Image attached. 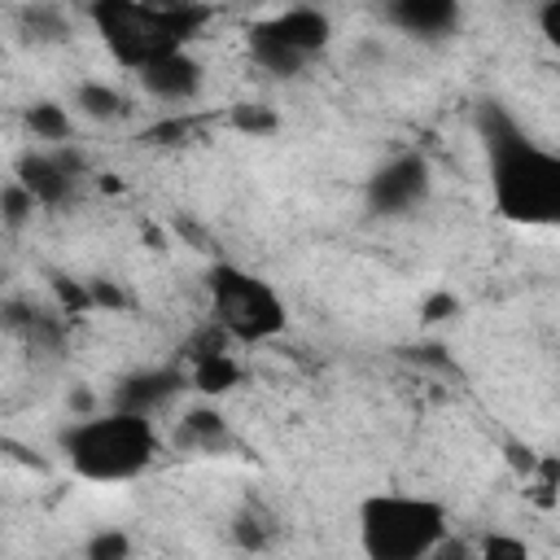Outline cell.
Masks as SVG:
<instances>
[{
  "label": "cell",
  "instance_id": "obj_1",
  "mask_svg": "<svg viewBox=\"0 0 560 560\" xmlns=\"http://www.w3.org/2000/svg\"><path fill=\"white\" fill-rule=\"evenodd\" d=\"M494 210L525 228H560V153L525 140L503 114H486Z\"/></svg>",
  "mask_w": 560,
  "mask_h": 560
},
{
  "label": "cell",
  "instance_id": "obj_2",
  "mask_svg": "<svg viewBox=\"0 0 560 560\" xmlns=\"http://www.w3.org/2000/svg\"><path fill=\"white\" fill-rule=\"evenodd\" d=\"M88 18L109 48V57L127 70H140L188 39L210 22V4L201 0H92Z\"/></svg>",
  "mask_w": 560,
  "mask_h": 560
},
{
  "label": "cell",
  "instance_id": "obj_3",
  "mask_svg": "<svg viewBox=\"0 0 560 560\" xmlns=\"http://www.w3.org/2000/svg\"><path fill=\"white\" fill-rule=\"evenodd\" d=\"M61 451H66L70 468L83 481L114 486V481L140 477L153 464V455H158V429H153V420L144 411L114 407V411L74 420L61 433Z\"/></svg>",
  "mask_w": 560,
  "mask_h": 560
},
{
  "label": "cell",
  "instance_id": "obj_4",
  "mask_svg": "<svg viewBox=\"0 0 560 560\" xmlns=\"http://www.w3.org/2000/svg\"><path fill=\"white\" fill-rule=\"evenodd\" d=\"M446 512L420 494H368L359 503V542L372 560H420L438 551Z\"/></svg>",
  "mask_w": 560,
  "mask_h": 560
},
{
  "label": "cell",
  "instance_id": "obj_5",
  "mask_svg": "<svg viewBox=\"0 0 560 560\" xmlns=\"http://www.w3.org/2000/svg\"><path fill=\"white\" fill-rule=\"evenodd\" d=\"M206 289H210V311H214V324L223 328L228 341H271L280 328H284V302L280 293L245 271V267H232V262H214L206 271Z\"/></svg>",
  "mask_w": 560,
  "mask_h": 560
},
{
  "label": "cell",
  "instance_id": "obj_6",
  "mask_svg": "<svg viewBox=\"0 0 560 560\" xmlns=\"http://www.w3.org/2000/svg\"><path fill=\"white\" fill-rule=\"evenodd\" d=\"M332 39V22L324 9L315 4H293L276 18H262L249 26L245 35V48H249V61L262 66L267 74H280V79H293L315 52H324Z\"/></svg>",
  "mask_w": 560,
  "mask_h": 560
},
{
  "label": "cell",
  "instance_id": "obj_7",
  "mask_svg": "<svg viewBox=\"0 0 560 560\" xmlns=\"http://www.w3.org/2000/svg\"><path fill=\"white\" fill-rule=\"evenodd\" d=\"M429 197V162L420 153H394L368 175L372 214H407Z\"/></svg>",
  "mask_w": 560,
  "mask_h": 560
},
{
  "label": "cell",
  "instance_id": "obj_8",
  "mask_svg": "<svg viewBox=\"0 0 560 560\" xmlns=\"http://www.w3.org/2000/svg\"><path fill=\"white\" fill-rule=\"evenodd\" d=\"M79 171H83V162H79L74 153H66L61 144H52V153H48V149H44V153H26V158L18 162V175H13V179L26 184L39 206H61V201L74 192Z\"/></svg>",
  "mask_w": 560,
  "mask_h": 560
},
{
  "label": "cell",
  "instance_id": "obj_9",
  "mask_svg": "<svg viewBox=\"0 0 560 560\" xmlns=\"http://www.w3.org/2000/svg\"><path fill=\"white\" fill-rule=\"evenodd\" d=\"M136 74H140V88H144L153 101H171V105L192 101V96L201 92V83H206V70H201V61H197L188 48H175V52H166V57L140 66Z\"/></svg>",
  "mask_w": 560,
  "mask_h": 560
},
{
  "label": "cell",
  "instance_id": "obj_10",
  "mask_svg": "<svg viewBox=\"0 0 560 560\" xmlns=\"http://www.w3.org/2000/svg\"><path fill=\"white\" fill-rule=\"evenodd\" d=\"M385 22L416 39H442L459 26V0H385Z\"/></svg>",
  "mask_w": 560,
  "mask_h": 560
},
{
  "label": "cell",
  "instance_id": "obj_11",
  "mask_svg": "<svg viewBox=\"0 0 560 560\" xmlns=\"http://www.w3.org/2000/svg\"><path fill=\"white\" fill-rule=\"evenodd\" d=\"M184 376L171 372V368H149V372H136L127 376L118 389H114V407H127V411H144L153 416L158 407H166L175 394H179Z\"/></svg>",
  "mask_w": 560,
  "mask_h": 560
},
{
  "label": "cell",
  "instance_id": "obj_12",
  "mask_svg": "<svg viewBox=\"0 0 560 560\" xmlns=\"http://www.w3.org/2000/svg\"><path fill=\"white\" fill-rule=\"evenodd\" d=\"M26 127H31V136L44 140V144H66L70 131H74L70 109H61L57 101H35V105L26 109Z\"/></svg>",
  "mask_w": 560,
  "mask_h": 560
},
{
  "label": "cell",
  "instance_id": "obj_13",
  "mask_svg": "<svg viewBox=\"0 0 560 560\" xmlns=\"http://www.w3.org/2000/svg\"><path fill=\"white\" fill-rule=\"evenodd\" d=\"M236 381H241V368H236V359L223 354V350L201 354L197 368H192V385L206 389V394H223V389H232Z\"/></svg>",
  "mask_w": 560,
  "mask_h": 560
},
{
  "label": "cell",
  "instance_id": "obj_14",
  "mask_svg": "<svg viewBox=\"0 0 560 560\" xmlns=\"http://www.w3.org/2000/svg\"><path fill=\"white\" fill-rule=\"evenodd\" d=\"M74 109H79V114H88V118H96V122H109V118H118V114H122V96H118L109 83L88 79V83H79V88H74Z\"/></svg>",
  "mask_w": 560,
  "mask_h": 560
},
{
  "label": "cell",
  "instance_id": "obj_15",
  "mask_svg": "<svg viewBox=\"0 0 560 560\" xmlns=\"http://www.w3.org/2000/svg\"><path fill=\"white\" fill-rule=\"evenodd\" d=\"M223 438H228V424H223L219 411H188V416L179 420V442H184V446L210 451V446H219Z\"/></svg>",
  "mask_w": 560,
  "mask_h": 560
},
{
  "label": "cell",
  "instance_id": "obj_16",
  "mask_svg": "<svg viewBox=\"0 0 560 560\" xmlns=\"http://www.w3.org/2000/svg\"><path fill=\"white\" fill-rule=\"evenodd\" d=\"M22 31H26L31 39H44V44H57V39L70 35V31H66V18H61L57 9H48V4L26 9V13H22Z\"/></svg>",
  "mask_w": 560,
  "mask_h": 560
},
{
  "label": "cell",
  "instance_id": "obj_17",
  "mask_svg": "<svg viewBox=\"0 0 560 560\" xmlns=\"http://www.w3.org/2000/svg\"><path fill=\"white\" fill-rule=\"evenodd\" d=\"M35 206H39V201H35V192H31L26 184L13 179V184L4 188V223H9V228H22V223L35 214Z\"/></svg>",
  "mask_w": 560,
  "mask_h": 560
},
{
  "label": "cell",
  "instance_id": "obj_18",
  "mask_svg": "<svg viewBox=\"0 0 560 560\" xmlns=\"http://www.w3.org/2000/svg\"><path fill=\"white\" fill-rule=\"evenodd\" d=\"M127 551H131V538H127V534H114V529H109V534H96V538L88 542V556H92V560H122Z\"/></svg>",
  "mask_w": 560,
  "mask_h": 560
},
{
  "label": "cell",
  "instance_id": "obj_19",
  "mask_svg": "<svg viewBox=\"0 0 560 560\" xmlns=\"http://www.w3.org/2000/svg\"><path fill=\"white\" fill-rule=\"evenodd\" d=\"M538 31H542V39L560 52V0H542V9H538Z\"/></svg>",
  "mask_w": 560,
  "mask_h": 560
},
{
  "label": "cell",
  "instance_id": "obj_20",
  "mask_svg": "<svg viewBox=\"0 0 560 560\" xmlns=\"http://www.w3.org/2000/svg\"><path fill=\"white\" fill-rule=\"evenodd\" d=\"M455 311H459L455 293H433V298L424 302V311H420V315H424L429 324H438V319H446V315H455Z\"/></svg>",
  "mask_w": 560,
  "mask_h": 560
},
{
  "label": "cell",
  "instance_id": "obj_21",
  "mask_svg": "<svg viewBox=\"0 0 560 560\" xmlns=\"http://www.w3.org/2000/svg\"><path fill=\"white\" fill-rule=\"evenodd\" d=\"M236 127H245V131H271L276 118L271 114H258V109H236Z\"/></svg>",
  "mask_w": 560,
  "mask_h": 560
},
{
  "label": "cell",
  "instance_id": "obj_22",
  "mask_svg": "<svg viewBox=\"0 0 560 560\" xmlns=\"http://www.w3.org/2000/svg\"><path fill=\"white\" fill-rule=\"evenodd\" d=\"M481 551H486V556H525V542H512V538H486Z\"/></svg>",
  "mask_w": 560,
  "mask_h": 560
}]
</instances>
